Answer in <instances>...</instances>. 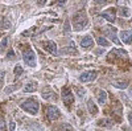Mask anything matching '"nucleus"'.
Here are the masks:
<instances>
[{"label": "nucleus", "mask_w": 132, "mask_h": 131, "mask_svg": "<svg viewBox=\"0 0 132 131\" xmlns=\"http://www.w3.org/2000/svg\"><path fill=\"white\" fill-rule=\"evenodd\" d=\"M106 33H107V36H108L110 38H111V40L116 44V45H119V44H120L119 40H118V37H116V35H115V29H114V28H112V29H111V28H107V29H106Z\"/></svg>", "instance_id": "nucleus-12"}, {"label": "nucleus", "mask_w": 132, "mask_h": 131, "mask_svg": "<svg viewBox=\"0 0 132 131\" xmlns=\"http://www.w3.org/2000/svg\"><path fill=\"white\" fill-rule=\"evenodd\" d=\"M0 28H3V29H8V28H11V24H9V21H2L0 23Z\"/></svg>", "instance_id": "nucleus-23"}, {"label": "nucleus", "mask_w": 132, "mask_h": 131, "mask_svg": "<svg viewBox=\"0 0 132 131\" xmlns=\"http://www.w3.org/2000/svg\"><path fill=\"white\" fill-rule=\"evenodd\" d=\"M42 47H44V49H46L49 53L57 54V45H56V42H54V41H46V42H44Z\"/></svg>", "instance_id": "nucleus-8"}, {"label": "nucleus", "mask_w": 132, "mask_h": 131, "mask_svg": "<svg viewBox=\"0 0 132 131\" xmlns=\"http://www.w3.org/2000/svg\"><path fill=\"white\" fill-rule=\"evenodd\" d=\"M116 9L115 8H108L107 11H104V12L101 13L102 17H104L107 21H110V23H114L115 21V17H116Z\"/></svg>", "instance_id": "nucleus-7"}, {"label": "nucleus", "mask_w": 132, "mask_h": 131, "mask_svg": "<svg viewBox=\"0 0 132 131\" xmlns=\"http://www.w3.org/2000/svg\"><path fill=\"white\" fill-rule=\"evenodd\" d=\"M13 73H15V75H16V77H20V75L23 74V68H21L20 65H16V68H15Z\"/></svg>", "instance_id": "nucleus-22"}, {"label": "nucleus", "mask_w": 132, "mask_h": 131, "mask_svg": "<svg viewBox=\"0 0 132 131\" xmlns=\"http://www.w3.org/2000/svg\"><path fill=\"white\" fill-rule=\"evenodd\" d=\"M120 38L126 44H132V30H122L120 32Z\"/></svg>", "instance_id": "nucleus-9"}, {"label": "nucleus", "mask_w": 132, "mask_h": 131, "mask_svg": "<svg viewBox=\"0 0 132 131\" xmlns=\"http://www.w3.org/2000/svg\"><path fill=\"white\" fill-rule=\"evenodd\" d=\"M62 99H63V103L66 105V106H70L73 102H74V95H73V93H71V90L69 89V87H63L62 89Z\"/></svg>", "instance_id": "nucleus-3"}, {"label": "nucleus", "mask_w": 132, "mask_h": 131, "mask_svg": "<svg viewBox=\"0 0 132 131\" xmlns=\"http://www.w3.org/2000/svg\"><path fill=\"white\" fill-rule=\"evenodd\" d=\"M23 58L25 61V64L28 65V66H36V56H35V52H33L32 49H28L24 52L23 54Z\"/></svg>", "instance_id": "nucleus-4"}, {"label": "nucleus", "mask_w": 132, "mask_h": 131, "mask_svg": "<svg viewBox=\"0 0 132 131\" xmlns=\"http://www.w3.org/2000/svg\"><path fill=\"white\" fill-rule=\"evenodd\" d=\"M131 24H132V19H131Z\"/></svg>", "instance_id": "nucleus-34"}, {"label": "nucleus", "mask_w": 132, "mask_h": 131, "mask_svg": "<svg viewBox=\"0 0 132 131\" xmlns=\"http://www.w3.org/2000/svg\"><path fill=\"white\" fill-rule=\"evenodd\" d=\"M112 86L116 87V89H127L128 87V81H114L112 82Z\"/></svg>", "instance_id": "nucleus-13"}, {"label": "nucleus", "mask_w": 132, "mask_h": 131, "mask_svg": "<svg viewBox=\"0 0 132 131\" xmlns=\"http://www.w3.org/2000/svg\"><path fill=\"white\" fill-rule=\"evenodd\" d=\"M128 121H129V123H131V126H132V111L128 114Z\"/></svg>", "instance_id": "nucleus-30"}, {"label": "nucleus", "mask_w": 132, "mask_h": 131, "mask_svg": "<svg viewBox=\"0 0 132 131\" xmlns=\"http://www.w3.org/2000/svg\"><path fill=\"white\" fill-rule=\"evenodd\" d=\"M96 77H98V73L96 72H94V70H89V72H83L81 75H79V81L81 82H93V81H95L96 80Z\"/></svg>", "instance_id": "nucleus-5"}, {"label": "nucleus", "mask_w": 132, "mask_h": 131, "mask_svg": "<svg viewBox=\"0 0 132 131\" xmlns=\"http://www.w3.org/2000/svg\"><path fill=\"white\" fill-rule=\"evenodd\" d=\"M106 98H107V93L104 90H99V93H98V101H99V103L103 105L106 102Z\"/></svg>", "instance_id": "nucleus-17"}, {"label": "nucleus", "mask_w": 132, "mask_h": 131, "mask_svg": "<svg viewBox=\"0 0 132 131\" xmlns=\"http://www.w3.org/2000/svg\"><path fill=\"white\" fill-rule=\"evenodd\" d=\"M13 57H15V54H13V50H9V52H8V58H9V60H12Z\"/></svg>", "instance_id": "nucleus-28"}, {"label": "nucleus", "mask_w": 132, "mask_h": 131, "mask_svg": "<svg viewBox=\"0 0 132 131\" xmlns=\"http://www.w3.org/2000/svg\"><path fill=\"white\" fill-rule=\"evenodd\" d=\"M87 107H89V111H90V114L95 115V114L98 113V109H96V106L94 105V102H93L91 99L87 101Z\"/></svg>", "instance_id": "nucleus-16"}, {"label": "nucleus", "mask_w": 132, "mask_h": 131, "mask_svg": "<svg viewBox=\"0 0 132 131\" xmlns=\"http://www.w3.org/2000/svg\"><path fill=\"white\" fill-rule=\"evenodd\" d=\"M0 131H5V122L3 118H0Z\"/></svg>", "instance_id": "nucleus-24"}, {"label": "nucleus", "mask_w": 132, "mask_h": 131, "mask_svg": "<svg viewBox=\"0 0 132 131\" xmlns=\"http://www.w3.org/2000/svg\"><path fill=\"white\" fill-rule=\"evenodd\" d=\"M99 126H112V122L111 119H101V121L98 122Z\"/></svg>", "instance_id": "nucleus-20"}, {"label": "nucleus", "mask_w": 132, "mask_h": 131, "mask_svg": "<svg viewBox=\"0 0 132 131\" xmlns=\"http://www.w3.org/2000/svg\"><path fill=\"white\" fill-rule=\"evenodd\" d=\"M16 89H17L16 86H9L8 89H5V90H4V93H7V94H8V93H11V91H13V90H16Z\"/></svg>", "instance_id": "nucleus-26"}, {"label": "nucleus", "mask_w": 132, "mask_h": 131, "mask_svg": "<svg viewBox=\"0 0 132 131\" xmlns=\"http://www.w3.org/2000/svg\"><path fill=\"white\" fill-rule=\"evenodd\" d=\"M38 107H40L38 102L36 99H33V98H30V99H28V101L21 103V109H23L24 111L32 114V115H36L38 113Z\"/></svg>", "instance_id": "nucleus-1"}, {"label": "nucleus", "mask_w": 132, "mask_h": 131, "mask_svg": "<svg viewBox=\"0 0 132 131\" xmlns=\"http://www.w3.org/2000/svg\"><path fill=\"white\" fill-rule=\"evenodd\" d=\"M42 98H44V99H52V101H57V99H58L57 94H56V93H53L50 89L42 91Z\"/></svg>", "instance_id": "nucleus-10"}, {"label": "nucleus", "mask_w": 132, "mask_h": 131, "mask_svg": "<svg viewBox=\"0 0 132 131\" xmlns=\"http://www.w3.org/2000/svg\"><path fill=\"white\" fill-rule=\"evenodd\" d=\"M96 41H98V44L99 45H102V47H104V48H107V47H110V42L104 38V37H101L99 36L98 38H96Z\"/></svg>", "instance_id": "nucleus-18"}, {"label": "nucleus", "mask_w": 132, "mask_h": 131, "mask_svg": "<svg viewBox=\"0 0 132 131\" xmlns=\"http://www.w3.org/2000/svg\"><path fill=\"white\" fill-rule=\"evenodd\" d=\"M38 3H40L41 5H44V4H45V3H46V0H38Z\"/></svg>", "instance_id": "nucleus-31"}, {"label": "nucleus", "mask_w": 132, "mask_h": 131, "mask_svg": "<svg viewBox=\"0 0 132 131\" xmlns=\"http://www.w3.org/2000/svg\"><path fill=\"white\" fill-rule=\"evenodd\" d=\"M81 45H82L83 48H90V47H93V45H94V40H93V37H90V36L83 37L82 41H81Z\"/></svg>", "instance_id": "nucleus-11"}, {"label": "nucleus", "mask_w": 132, "mask_h": 131, "mask_svg": "<svg viewBox=\"0 0 132 131\" xmlns=\"http://www.w3.org/2000/svg\"><path fill=\"white\" fill-rule=\"evenodd\" d=\"M36 87H37V82H29V83L25 85L24 91H25V93H32V91L36 90Z\"/></svg>", "instance_id": "nucleus-15"}, {"label": "nucleus", "mask_w": 132, "mask_h": 131, "mask_svg": "<svg viewBox=\"0 0 132 131\" xmlns=\"http://www.w3.org/2000/svg\"><path fill=\"white\" fill-rule=\"evenodd\" d=\"M63 33L65 35H69L70 33V23H69V20H66L65 24H63Z\"/></svg>", "instance_id": "nucleus-21"}, {"label": "nucleus", "mask_w": 132, "mask_h": 131, "mask_svg": "<svg viewBox=\"0 0 132 131\" xmlns=\"http://www.w3.org/2000/svg\"><path fill=\"white\" fill-rule=\"evenodd\" d=\"M120 16L122 17H129L131 16V11L128 8H126V7H122L120 8Z\"/></svg>", "instance_id": "nucleus-19"}, {"label": "nucleus", "mask_w": 132, "mask_h": 131, "mask_svg": "<svg viewBox=\"0 0 132 131\" xmlns=\"http://www.w3.org/2000/svg\"><path fill=\"white\" fill-rule=\"evenodd\" d=\"M7 44H8V38L5 37V38L3 40V42H2V47H0V52H3V49H4V47H7Z\"/></svg>", "instance_id": "nucleus-25"}, {"label": "nucleus", "mask_w": 132, "mask_h": 131, "mask_svg": "<svg viewBox=\"0 0 132 131\" xmlns=\"http://www.w3.org/2000/svg\"><path fill=\"white\" fill-rule=\"evenodd\" d=\"M129 95L132 97V87H129Z\"/></svg>", "instance_id": "nucleus-33"}, {"label": "nucleus", "mask_w": 132, "mask_h": 131, "mask_svg": "<svg viewBox=\"0 0 132 131\" xmlns=\"http://www.w3.org/2000/svg\"><path fill=\"white\" fill-rule=\"evenodd\" d=\"M58 3H60L61 5H63V3H65V0H58Z\"/></svg>", "instance_id": "nucleus-32"}, {"label": "nucleus", "mask_w": 132, "mask_h": 131, "mask_svg": "<svg viewBox=\"0 0 132 131\" xmlns=\"http://www.w3.org/2000/svg\"><path fill=\"white\" fill-rule=\"evenodd\" d=\"M15 127H16V123H15V122H11V125H9V131H15Z\"/></svg>", "instance_id": "nucleus-27"}, {"label": "nucleus", "mask_w": 132, "mask_h": 131, "mask_svg": "<svg viewBox=\"0 0 132 131\" xmlns=\"http://www.w3.org/2000/svg\"><path fill=\"white\" fill-rule=\"evenodd\" d=\"M61 53H62V54H68V53H69V54H77V49L74 48V42L71 41V42H70V48H65V49H62Z\"/></svg>", "instance_id": "nucleus-14"}, {"label": "nucleus", "mask_w": 132, "mask_h": 131, "mask_svg": "<svg viewBox=\"0 0 132 131\" xmlns=\"http://www.w3.org/2000/svg\"><path fill=\"white\" fill-rule=\"evenodd\" d=\"M73 23H74V29L75 30H82L87 25V17L83 12L75 13V16L73 19Z\"/></svg>", "instance_id": "nucleus-2"}, {"label": "nucleus", "mask_w": 132, "mask_h": 131, "mask_svg": "<svg viewBox=\"0 0 132 131\" xmlns=\"http://www.w3.org/2000/svg\"><path fill=\"white\" fill-rule=\"evenodd\" d=\"M46 115H48V118L50 119V121H54V119H57L61 115V111H60V109L56 107V106H49L46 109Z\"/></svg>", "instance_id": "nucleus-6"}, {"label": "nucleus", "mask_w": 132, "mask_h": 131, "mask_svg": "<svg viewBox=\"0 0 132 131\" xmlns=\"http://www.w3.org/2000/svg\"><path fill=\"white\" fill-rule=\"evenodd\" d=\"M94 3H96V4H104L106 0H94Z\"/></svg>", "instance_id": "nucleus-29"}]
</instances>
